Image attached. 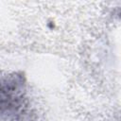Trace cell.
I'll return each mask as SVG.
<instances>
[{
    "label": "cell",
    "instance_id": "obj_1",
    "mask_svg": "<svg viewBox=\"0 0 121 121\" xmlns=\"http://www.w3.org/2000/svg\"><path fill=\"white\" fill-rule=\"evenodd\" d=\"M27 106L26 81L20 73L0 77V119L15 118Z\"/></svg>",
    "mask_w": 121,
    "mask_h": 121
}]
</instances>
